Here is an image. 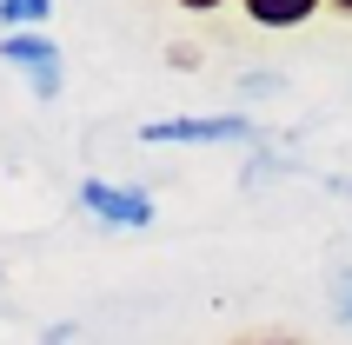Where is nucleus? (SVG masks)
<instances>
[{"instance_id": "1a4fd4ad", "label": "nucleus", "mask_w": 352, "mask_h": 345, "mask_svg": "<svg viewBox=\"0 0 352 345\" xmlns=\"http://www.w3.org/2000/svg\"><path fill=\"white\" fill-rule=\"evenodd\" d=\"M246 345H293V339H246Z\"/></svg>"}, {"instance_id": "39448f33", "label": "nucleus", "mask_w": 352, "mask_h": 345, "mask_svg": "<svg viewBox=\"0 0 352 345\" xmlns=\"http://www.w3.org/2000/svg\"><path fill=\"white\" fill-rule=\"evenodd\" d=\"M54 14V0H0V27H40Z\"/></svg>"}, {"instance_id": "f257e3e1", "label": "nucleus", "mask_w": 352, "mask_h": 345, "mask_svg": "<svg viewBox=\"0 0 352 345\" xmlns=\"http://www.w3.org/2000/svg\"><path fill=\"white\" fill-rule=\"evenodd\" d=\"M146 146H226V140H253L246 113H179V120H146L140 126Z\"/></svg>"}, {"instance_id": "7ed1b4c3", "label": "nucleus", "mask_w": 352, "mask_h": 345, "mask_svg": "<svg viewBox=\"0 0 352 345\" xmlns=\"http://www.w3.org/2000/svg\"><path fill=\"white\" fill-rule=\"evenodd\" d=\"M80 206L100 226H153V192L146 186H107V179H80Z\"/></svg>"}, {"instance_id": "6e6552de", "label": "nucleus", "mask_w": 352, "mask_h": 345, "mask_svg": "<svg viewBox=\"0 0 352 345\" xmlns=\"http://www.w3.org/2000/svg\"><path fill=\"white\" fill-rule=\"evenodd\" d=\"M186 14H213V7H226V0H179Z\"/></svg>"}, {"instance_id": "423d86ee", "label": "nucleus", "mask_w": 352, "mask_h": 345, "mask_svg": "<svg viewBox=\"0 0 352 345\" xmlns=\"http://www.w3.org/2000/svg\"><path fill=\"white\" fill-rule=\"evenodd\" d=\"M333 306H339V319L352 326V266H346V272L333 279Z\"/></svg>"}, {"instance_id": "20e7f679", "label": "nucleus", "mask_w": 352, "mask_h": 345, "mask_svg": "<svg viewBox=\"0 0 352 345\" xmlns=\"http://www.w3.org/2000/svg\"><path fill=\"white\" fill-rule=\"evenodd\" d=\"M313 7H319V0H246V14H253L259 27H299Z\"/></svg>"}, {"instance_id": "9d476101", "label": "nucleus", "mask_w": 352, "mask_h": 345, "mask_svg": "<svg viewBox=\"0 0 352 345\" xmlns=\"http://www.w3.org/2000/svg\"><path fill=\"white\" fill-rule=\"evenodd\" d=\"M333 7H339V14H352V0H333Z\"/></svg>"}, {"instance_id": "f03ea898", "label": "nucleus", "mask_w": 352, "mask_h": 345, "mask_svg": "<svg viewBox=\"0 0 352 345\" xmlns=\"http://www.w3.org/2000/svg\"><path fill=\"white\" fill-rule=\"evenodd\" d=\"M0 60H7V67H20V74L34 80L40 100H60L67 67H60V47H54L47 34H0Z\"/></svg>"}, {"instance_id": "0eeeda50", "label": "nucleus", "mask_w": 352, "mask_h": 345, "mask_svg": "<svg viewBox=\"0 0 352 345\" xmlns=\"http://www.w3.org/2000/svg\"><path fill=\"white\" fill-rule=\"evenodd\" d=\"M273 87H279L273 74H246V80H239V93H253V100H259V93H273Z\"/></svg>"}]
</instances>
